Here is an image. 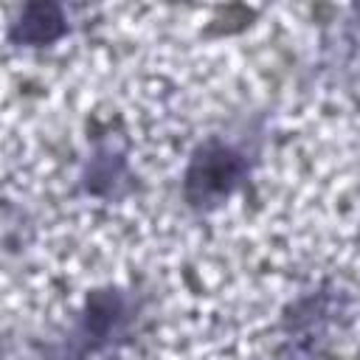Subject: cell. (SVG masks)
<instances>
[{
	"label": "cell",
	"instance_id": "1",
	"mask_svg": "<svg viewBox=\"0 0 360 360\" xmlns=\"http://www.w3.org/2000/svg\"><path fill=\"white\" fill-rule=\"evenodd\" d=\"M239 177V160L233 152L225 146L208 143L197 152L191 169H188V197L202 202V200H217L231 191V186Z\"/></svg>",
	"mask_w": 360,
	"mask_h": 360
},
{
	"label": "cell",
	"instance_id": "2",
	"mask_svg": "<svg viewBox=\"0 0 360 360\" xmlns=\"http://www.w3.org/2000/svg\"><path fill=\"white\" fill-rule=\"evenodd\" d=\"M62 31H65V20L53 3H31V6H25V11L14 28V39L42 45V42L56 39Z\"/></svg>",
	"mask_w": 360,
	"mask_h": 360
}]
</instances>
